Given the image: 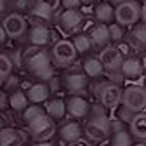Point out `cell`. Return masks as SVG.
<instances>
[{
  "mask_svg": "<svg viewBox=\"0 0 146 146\" xmlns=\"http://www.w3.org/2000/svg\"><path fill=\"white\" fill-rule=\"evenodd\" d=\"M108 2H110V4H111L113 7H117L118 4H122V2H125V0H108Z\"/></svg>",
  "mask_w": 146,
  "mask_h": 146,
  "instance_id": "39",
  "label": "cell"
},
{
  "mask_svg": "<svg viewBox=\"0 0 146 146\" xmlns=\"http://www.w3.org/2000/svg\"><path fill=\"white\" fill-rule=\"evenodd\" d=\"M25 141L23 132L14 129H2L0 131V146H21Z\"/></svg>",
  "mask_w": 146,
  "mask_h": 146,
  "instance_id": "20",
  "label": "cell"
},
{
  "mask_svg": "<svg viewBox=\"0 0 146 146\" xmlns=\"http://www.w3.org/2000/svg\"><path fill=\"white\" fill-rule=\"evenodd\" d=\"M66 115V101L56 98V99H50L47 104V117H50L54 122L63 120Z\"/></svg>",
  "mask_w": 146,
  "mask_h": 146,
  "instance_id": "22",
  "label": "cell"
},
{
  "mask_svg": "<svg viewBox=\"0 0 146 146\" xmlns=\"http://www.w3.org/2000/svg\"><path fill=\"white\" fill-rule=\"evenodd\" d=\"M108 33H110V42L111 44H120V42H123L125 40V36H127V31H125V28L122 26V25H118V23H110L108 25Z\"/></svg>",
  "mask_w": 146,
  "mask_h": 146,
  "instance_id": "26",
  "label": "cell"
},
{
  "mask_svg": "<svg viewBox=\"0 0 146 146\" xmlns=\"http://www.w3.org/2000/svg\"><path fill=\"white\" fill-rule=\"evenodd\" d=\"M141 19V4L137 0H125L115 7V23L123 28L134 26Z\"/></svg>",
  "mask_w": 146,
  "mask_h": 146,
  "instance_id": "3",
  "label": "cell"
},
{
  "mask_svg": "<svg viewBox=\"0 0 146 146\" xmlns=\"http://www.w3.org/2000/svg\"><path fill=\"white\" fill-rule=\"evenodd\" d=\"M144 89H146V80H144Z\"/></svg>",
  "mask_w": 146,
  "mask_h": 146,
  "instance_id": "45",
  "label": "cell"
},
{
  "mask_svg": "<svg viewBox=\"0 0 146 146\" xmlns=\"http://www.w3.org/2000/svg\"><path fill=\"white\" fill-rule=\"evenodd\" d=\"M137 58H139V61H141V66H143L144 73H146V50L139 52V54H137Z\"/></svg>",
  "mask_w": 146,
  "mask_h": 146,
  "instance_id": "33",
  "label": "cell"
},
{
  "mask_svg": "<svg viewBox=\"0 0 146 146\" xmlns=\"http://www.w3.org/2000/svg\"><path fill=\"white\" fill-rule=\"evenodd\" d=\"M120 73H122L123 80H139L144 75V70L141 66L139 58L137 56H127V58H123L122 66H120Z\"/></svg>",
  "mask_w": 146,
  "mask_h": 146,
  "instance_id": "13",
  "label": "cell"
},
{
  "mask_svg": "<svg viewBox=\"0 0 146 146\" xmlns=\"http://www.w3.org/2000/svg\"><path fill=\"white\" fill-rule=\"evenodd\" d=\"M131 111L139 113L146 110V89L141 85H129L122 90V103Z\"/></svg>",
  "mask_w": 146,
  "mask_h": 146,
  "instance_id": "5",
  "label": "cell"
},
{
  "mask_svg": "<svg viewBox=\"0 0 146 146\" xmlns=\"http://www.w3.org/2000/svg\"><path fill=\"white\" fill-rule=\"evenodd\" d=\"M12 71V61L7 54H0V82H4Z\"/></svg>",
  "mask_w": 146,
  "mask_h": 146,
  "instance_id": "28",
  "label": "cell"
},
{
  "mask_svg": "<svg viewBox=\"0 0 146 146\" xmlns=\"http://www.w3.org/2000/svg\"><path fill=\"white\" fill-rule=\"evenodd\" d=\"M132 146H146V141H139L137 144H132Z\"/></svg>",
  "mask_w": 146,
  "mask_h": 146,
  "instance_id": "42",
  "label": "cell"
},
{
  "mask_svg": "<svg viewBox=\"0 0 146 146\" xmlns=\"http://www.w3.org/2000/svg\"><path fill=\"white\" fill-rule=\"evenodd\" d=\"M141 21L146 25V2L141 5Z\"/></svg>",
  "mask_w": 146,
  "mask_h": 146,
  "instance_id": "37",
  "label": "cell"
},
{
  "mask_svg": "<svg viewBox=\"0 0 146 146\" xmlns=\"http://www.w3.org/2000/svg\"><path fill=\"white\" fill-rule=\"evenodd\" d=\"M143 2H146V0H143Z\"/></svg>",
  "mask_w": 146,
  "mask_h": 146,
  "instance_id": "46",
  "label": "cell"
},
{
  "mask_svg": "<svg viewBox=\"0 0 146 146\" xmlns=\"http://www.w3.org/2000/svg\"><path fill=\"white\" fill-rule=\"evenodd\" d=\"M82 70L89 78H99L104 75V68L98 56H89L82 61Z\"/></svg>",
  "mask_w": 146,
  "mask_h": 146,
  "instance_id": "19",
  "label": "cell"
},
{
  "mask_svg": "<svg viewBox=\"0 0 146 146\" xmlns=\"http://www.w3.org/2000/svg\"><path fill=\"white\" fill-rule=\"evenodd\" d=\"M50 94V87L44 82H38V84H33L28 90V99L31 103H42L49 98Z\"/></svg>",
  "mask_w": 146,
  "mask_h": 146,
  "instance_id": "21",
  "label": "cell"
},
{
  "mask_svg": "<svg viewBox=\"0 0 146 146\" xmlns=\"http://www.w3.org/2000/svg\"><path fill=\"white\" fill-rule=\"evenodd\" d=\"M9 106L16 111H25L28 108V96L23 92V90H16L9 96Z\"/></svg>",
  "mask_w": 146,
  "mask_h": 146,
  "instance_id": "23",
  "label": "cell"
},
{
  "mask_svg": "<svg viewBox=\"0 0 146 146\" xmlns=\"http://www.w3.org/2000/svg\"><path fill=\"white\" fill-rule=\"evenodd\" d=\"M71 146H89L87 143H82V141H77V143H73Z\"/></svg>",
  "mask_w": 146,
  "mask_h": 146,
  "instance_id": "41",
  "label": "cell"
},
{
  "mask_svg": "<svg viewBox=\"0 0 146 146\" xmlns=\"http://www.w3.org/2000/svg\"><path fill=\"white\" fill-rule=\"evenodd\" d=\"M35 146H54L52 143H49V141H42V143H36Z\"/></svg>",
  "mask_w": 146,
  "mask_h": 146,
  "instance_id": "40",
  "label": "cell"
},
{
  "mask_svg": "<svg viewBox=\"0 0 146 146\" xmlns=\"http://www.w3.org/2000/svg\"><path fill=\"white\" fill-rule=\"evenodd\" d=\"M2 129H4V120L0 118V131H2Z\"/></svg>",
  "mask_w": 146,
  "mask_h": 146,
  "instance_id": "43",
  "label": "cell"
},
{
  "mask_svg": "<svg viewBox=\"0 0 146 146\" xmlns=\"http://www.w3.org/2000/svg\"><path fill=\"white\" fill-rule=\"evenodd\" d=\"M122 87L113 82H103L96 87V96L104 110H115L122 103Z\"/></svg>",
  "mask_w": 146,
  "mask_h": 146,
  "instance_id": "4",
  "label": "cell"
},
{
  "mask_svg": "<svg viewBox=\"0 0 146 146\" xmlns=\"http://www.w3.org/2000/svg\"><path fill=\"white\" fill-rule=\"evenodd\" d=\"M61 5L64 7V11H70V9H80L82 2H80V0H61Z\"/></svg>",
  "mask_w": 146,
  "mask_h": 146,
  "instance_id": "32",
  "label": "cell"
},
{
  "mask_svg": "<svg viewBox=\"0 0 146 146\" xmlns=\"http://www.w3.org/2000/svg\"><path fill=\"white\" fill-rule=\"evenodd\" d=\"M35 5L36 7H42V9H47L50 12H56L61 5V0H35Z\"/></svg>",
  "mask_w": 146,
  "mask_h": 146,
  "instance_id": "30",
  "label": "cell"
},
{
  "mask_svg": "<svg viewBox=\"0 0 146 146\" xmlns=\"http://www.w3.org/2000/svg\"><path fill=\"white\" fill-rule=\"evenodd\" d=\"M42 115H47V113H45V110H44L40 104H30V106L25 110L23 118H25L26 123H30V122H33L35 118H38V117H42Z\"/></svg>",
  "mask_w": 146,
  "mask_h": 146,
  "instance_id": "27",
  "label": "cell"
},
{
  "mask_svg": "<svg viewBox=\"0 0 146 146\" xmlns=\"http://www.w3.org/2000/svg\"><path fill=\"white\" fill-rule=\"evenodd\" d=\"M85 23V16L80 9H70L59 16V26L64 33H77Z\"/></svg>",
  "mask_w": 146,
  "mask_h": 146,
  "instance_id": "8",
  "label": "cell"
},
{
  "mask_svg": "<svg viewBox=\"0 0 146 146\" xmlns=\"http://www.w3.org/2000/svg\"><path fill=\"white\" fill-rule=\"evenodd\" d=\"M90 40V45L92 49H104L106 45H110V33H108V25H103V23H94L85 33Z\"/></svg>",
  "mask_w": 146,
  "mask_h": 146,
  "instance_id": "12",
  "label": "cell"
},
{
  "mask_svg": "<svg viewBox=\"0 0 146 146\" xmlns=\"http://www.w3.org/2000/svg\"><path fill=\"white\" fill-rule=\"evenodd\" d=\"M125 125H127V123H123V122L118 120V118H110V136L115 134V132L123 131V129H125Z\"/></svg>",
  "mask_w": 146,
  "mask_h": 146,
  "instance_id": "31",
  "label": "cell"
},
{
  "mask_svg": "<svg viewBox=\"0 0 146 146\" xmlns=\"http://www.w3.org/2000/svg\"><path fill=\"white\" fill-rule=\"evenodd\" d=\"M110 143H111V146H132L134 137L127 129H123L120 132H115V134L110 136Z\"/></svg>",
  "mask_w": 146,
  "mask_h": 146,
  "instance_id": "25",
  "label": "cell"
},
{
  "mask_svg": "<svg viewBox=\"0 0 146 146\" xmlns=\"http://www.w3.org/2000/svg\"><path fill=\"white\" fill-rule=\"evenodd\" d=\"M28 131H30V136L36 143L49 141L54 134H56V122L47 115H42V117L35 118L33 122L28 123Z\"/></svg>",
  "mask_w": 146,
  "mask_h": 146,
  "instance_id": "6",
  "label": "cell"
},
{
  "mask_svg": "<svg viewBox=\"0 0 146 146\" xmlns=\"http://www.w3.org/2000/svg\"><path fill=\"white\" fill-rule=\"evenodd\" d=\"M144 111H146V110H144Z\"/></svg>",
  "mask_w": 146,
  "mask_h": 146,
  "instance_id": "47",
  "label": "cell"
},
{
  "mask_svg": "<svg viewBox=\"0 0 146 146\" xmlns=\"http://www.w3.org/2000/svg\"><path fill=\"white\" fill-rule=\"evenodd\" d=\"M125 42L132 47V50L143 52L146 50V25L144 23H136L132 30L127 33Z\"/></svg>",
  "mask_w": 146,
  "mask_h": 146,
  "instance_id": "14",
  "label": "cell"
},
{
  "mask_svg": "<svg viewBox=\"0 0 146 146\" xmlns=\"http://www.w3.org/2000/svg\"><path fill=\"white\" fill-rule=\"evenodd\" d=\"M129 132L137 141H146V111H139L129 123Z\"/></svg>",
  "mask_w": 146,
  "mask_h": 146,
  "instance_id": "16",
  "label": "cell"
},
{
  "mask_svg": "<svg viewBox=\"0 0 146 146\" xmlns=\"http://www.w3.org/2000/svg\"><path fill=\"white\" fill-rule=\"evenodd\" d=\"M9 9V0H0V16Z\"/></svg>",
  "mask_w": 146,
  "mask_h": 146,
  "instance_id": "34",
  "label": "cell"
},
{
  "mask_svg": "<svg viewBox=\"0 0 146 146\" xmlns=\"http://www.w3.org/2000/svg\"><path fill=\"white\" fill-rule=\"evenodd\" d=\"M94 14V19L96 23H103V25H110L115 21V7L108 2V0H101V2L94 4L92 9Z\"/></svg>",
  "mask_w": 146,
  "mask_h": 146,
  "instance_id": "15",
  "label": "cell"
},
{
  "mask_svg": "<svg viewBox=\"0 0 146 146\" xmlns=\"http://www.w3.org/2000/svg\"><path fill=\"white\" fill-rule=\"evenodd\" d=\"M80 2H82V5H94L98 0H80Z\"/></svg>",
  "mask_w": 146,
  "mask_h": 146,
  "instance_id": "38",
  "label": "cell"
},
{
  "mask_svg": "<svg viewBox=\"0 0 146 146\" xmlns=\"http://www.w3.org/2000/svg\"><path fill=\"white\" fill-rule=\"evenodd\" d=\"M2 26H4V30H5L9 38H19V36L26 31V21H25V17L21 14H17V12L7 14L4 17V21H2Z\"/></svg>",
  "mask_w": 146,
  "mask_h": 146,
  "instance_id": "11",
  "label": "cell"
},
{
  "mask_svg": "<svg viewBox=\"0 0 146 146\" xmlns=\"http://www.w3.org/2000/svg\"><path fill=\"white\" fill-rule=\"evenodd\" d=\"M30 44L31 45H36V47H45L49 42H50V31L47 30V26L44 25H35L31 30H30Z\"/></svg>",
  "mask_w": 146,
  "mask_h": 146,
  "instance_id": "18",
  "label": "cell"
},
{
  "mask_svg": "<svg viewBox=\"0 0 146 146\" xmlns=\"http://www.w3.org/2000/svg\"><path fill=\"white\" fill-rule=\"evenodd\" d=\"M89 115L90 117L87 118L84 129H82L87 139L94 141V143H101L106 137H110V118L104 113V108L94 106V108H90Z\"/></svg>",
  "mask_w": 146,
  "mask_h": 146,
  "instance_id": "1",
  "label": "cell"
},
{
  "mask_svg": "<svg viewBox=\"0 0 146 146\" xmlns=\"http://www.w3.org/2000/svg\"><path fill=\"white\" fill-rule=\"evenodd\" d=\"M115 110H117V117H115V118L122 120L123 123H131V120H132L134 115H136L134 111H131V110H129V108H125L123 104H118Z\"/></svg>",
  "mask_w": 146,
  "mask_h": 146,
  "instance_id": "29",
  "label": "cell"
},
{
  "mask_svg": "<svg viewBox=\"0 0 146 146\" xmlns=\"http://www.w3.org/2000/svg\"><path fill=\"white\" fill-rule=\"evenodd\" d=\"M14 5H16L17 9H28V7H26V5H28V0H16Z\"/></svg>",
  "mask_w": 146,
  "mask_h": 146,
  "instance_id": "35",
  "label": "cell"
},
{
  "mask_svg": "<svg viewBox=\"0 0 146 146\" xmlns=\"http://www.w3.org/2000/svg\"><path fill=\"white\" fill-rule=\"evenodd\" d=\"M90 113V104L84 96L71 94L66 99V115L73 118H85Z\"/></svg>",
  "mask_w": 146,
  "mask_h": 146,
  "instance_id": "9",
  "label": "cell"
},
{
  "mask_svg": "<svg viewBox=\"0 0 146 146\" xmlns=\"http://www.w3.org/2000/svg\"><path fill=\"white\" fill-rule=\"evenodd\" d=\"M50 59L56 66H70L77 59V50L73 47L71 40H58L54 42L50 49Z\"/></svg>",
  "mask_w": 146,
  "mask_h": 146,
  "instance_id": "7",
  "label": "cell"
},
{
  "mask_svg": "<svg viewBox=\"0 0 146 146\" xmlns=\"http://www.w3.org/2000/svg\"><path fill=\"white\" fill-rule=\"evenodd\" d=\"M71 44H73V47H75L77 54H82V56L92 50L90 40H89V36H87L85 33H77V35L71 38Z\"/></svg>",
  "mask_w": 146,
  "mask_h": 146,
  "instance_id": "24",
  "label": "cell"
},
{
  "mask_svg": "<svg viewBox=\"0 0 146 146\" xmlns=\"http://www.w3.org/2000/svg\"><path fill=\"white\" fill-rule=\"evenodd\" d=\"M89 84V77L84 71H70L68 75H64L63 78V85L66 87V90L70 94H84Z\"/></svg>",
  "mask_w": 146,
  "mask_h": 146,
  "instance_id": "10",
  "label": "cell"
},
{
  "mask_svg": "<svg viewBox=\"0 0 146 146\" xmlns=\"http://www.w3.org/2000/svg\"><path fill=\"white\" fill-rule=\"evenodd\" d=\"M23 63L25 66L36 73L38 77H52V68H50V54L47 52V49L44 47H36V45H30L28 49L23 50Z\"/></svg>",
  "mask_w": 146,
  "mask_h": 146,
  "instance_id": "2",
  "label": "cell"
},
{
  "mask_svg": "<svg viewBox=\"0 0 146 146\" xmlns=\"http://www.w3.org/2000/svg\"><path fill=\"white\" fill-rule=\"evenodd\" d=\"M9 2H12V4H14V2H16V0H9Z\"/></svg>",
  "mask_w": 146,
  "mask_h": 146,
  "instance_id": "44",
  "label": "cell"
},
{
  "mask_svg": "<svg viewBox=\"0 0 146 146\" xmlns=\"http://www.w3.org/2000/svg\"><path fill=\"white\" fill-rule=\"evenodd\" d=\"M5 38H7V33H5V30H4V26L0 25V45H2L4 42H5Z\"/></svg>",
  "mask_w": 146,
  "mask_h": 146,
  "instance_id": "36",
  "label": "cell"
},
{
  "mask_svg": "<svg viewBox=\"0 0 146 146\" xmlns=\"http://www.w3.org/2000/svg\"><path fill=\"white\" fill-rule=\"evenodd\" d=\"M82 134H84V131H82V127H80L78 122H66L61 129H59L61 139L66 141V143H70V144L80 141L82 139Z\"/></svg>",
  "mask_w": 146,
  "mask_h": 146,
  "instance_id": "17",
  "label": "cell"
}]
</instances>
